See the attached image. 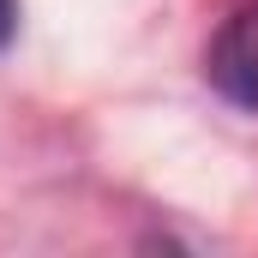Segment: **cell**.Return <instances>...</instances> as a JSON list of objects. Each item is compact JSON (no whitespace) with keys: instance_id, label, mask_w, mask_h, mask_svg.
I'll use <instances>...</instances> for the list:
<instances>
[{"instance_id":"cell-2","label":"cell","mask_w":258,"mask_h":258,"mask_svg":"<svg viewBox=\"0 0 258 258\" xmlns=\"http://www.w3.org/2000/svg\"><path fill=\"white\" fill-rule=\"evenodd\" d=\"M18 36V0H0V48Z\"/></svg>"},{"instance_id":"cell-1","label":"cell","mask_w":258,"mask_h":258,"mask_svg":"<svg viewBox=\"0 0 258 258\" xmlns=\"http://www.w3.org/2000/svg\"><path fill=\"white\" fill-rule=\"evenodd\" d=\"M204 72H210V84L228 102L258 108V0H246V6L228 12V24L216 30V42L204 54Z\"/></svg>"}]
</instances>
